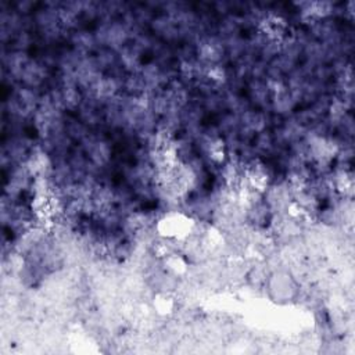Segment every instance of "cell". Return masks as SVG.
Here are the masks:
<instances>
[{
  "mask_svg": "<svg viewBox=\"0 0 355 355\" xmlns=\"http://www.w3.org/2000/svg\"><path fill=\"white\" fill-rule=\"evenodd\" d=\"M268 298L277 305H287L294 302L300 295V283L295 276L283 268H277L268 272L265 283L262 286Z\"/></svg>",
  "mask_w": 355,
  "mask_h": 355,
  "instance_id": "obj_1",
  "label": "cell"
},
{
  "mask_svg": "<svg viewBox=\"0 0 355 355\" xmlns=\"http://www.w3.org/2000/svg\"><path fill=\"white\" fill-rule=\"evenodd\" d=\"M153 306L154 311L161 315V316H166L171 315L175 309V300L173 297L166 293V291H159L155 294L154 300H153Z\"/></svg>",
  "mask_w": 355,
  "mask_h": 355,
  "instance_id": "obj_2",
  "label": "cell"
}]
</instances>
